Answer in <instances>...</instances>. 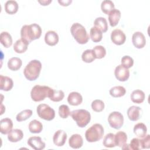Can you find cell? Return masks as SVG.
Returning <instances> with one entry per match:
<instances>
[{
	"label": "cell",
	"mask_w": 150,
	"mask_h": 150,
	"mask_svg": "<svg viewBox=\"0 0 150 150\" xmlns=\"http://www.w3.org/2000/svg\"><path fill=\"white\" fill-rule=\"evenodd\" d=\"M64 97V92L61 90H53V91L51 96L49 97V99L54 102H59L62 101Z\"/></svg>",
	"instance_id": "cell-38"
},
{
	"label": "cell",
	"mask_w": 150,
	"mask_h": 150,
	"mask_svg": "<svg viewBox=\"0 0 150 150\" xmlns=\"http://www.w3.org/2000/svg\"><path fill=\"white\" fill-rule=\"evenodd\" d=\"M41 69V62L38 60H32L25 67L23 74L27 80L34 81L39 77Z\"/></svg>",
	"instance_id": "cell-2"
},
{
	"label": "cell",
	"mask_w": 150,
	"mask_h": 150,
	"mask_svg": "<svg viewBox=\"0 0 150 150\" xmlns=\"http://www.w3.org/2000/svg\"><path fill=\"white\" fill-rule=\"evenodd\" d=\"M141 108L138 106L132 105L129 107L127 110L128 118L132 121H136L139 120L141 115Z\"/></svg>",
	"instance_id": "cell-17"
},
{
	"label": "cell",
	"mask_w": 150,
	"mask_h": 150,
	"mask_svg": "<svg viewBox=\"0 0 150 150\" xmlns=\"http://www.w3.org/2000/svg\"><path fill=\"white\" fill-rule=\"evenodd\" d=\"M92 50L94 52L96 59H102L104 57L106 54V50L105 47L101 45L96 46Z\"/></svg>",
	"instance_id": "cell-37"
},
{
	"label": "cell",
	"mask_w": 150,
	"mask_h": 150,
	"mask_svg": "<svg viewBox=\"0 0 150 150\" xmlns=\"http://www.w3.org/2000/svg\"><path fill=\"white\" fill-rule=\"evenodd\" d=\"M1 44L6 48L9 47L12 44V38L8 32H2L0 35Z\"/></svg>",
	"instance_id": "cell-31"
},
{
	"label": "cell",
	"mask_w": 150,
	"mask_h": 150,
	"mask_svg": "<svg viewBox=\"0 0 150 150\" xmlns=\"http://www.w3.org/2000/svg\"><path fill=\"white\" fill-rule=\"evenodd\" d=\"M67 101L69 104L74 106L80 105L83 101L82 96L78 92L70 93L67 97Z\"/></svg>",
	"instance_id": "cell-21"
},
{
	"label": "cell",
	"mask_w": 150,
	"mask_h": 150,
	"mask_svg": "<svg viewBox=\"0 0 150 150\" xmlns=\"http://www.w3.org/2000/svg\"><path fill=\"white\" fill-rule=\"evenodd\" d=\"M81 59L86 63L93 62L96 59L93 50L92 49H87L84 51L81 54Z\"/></svg>",
	"instance_id": "cell-34"
},
{
	"label": "cell",
	"mask_w": 150,
	"mask_h": 150,
	"mask_svg": "<svg viewBox=\"0 0 150 150\" xmlns=\"http://www.w3.org/2000/svg\"><path fill=\"white\" fill-rule=\"evenodd\" d=\"M42 34V29L37 23L23 25L21 30V38L28 43L39 39Z\"/></svg>",
	"instance_id": "cell-1"
},
{
	"label": "cell",
	"mask_w": 150,
	"mask_h": 150,
	"mask_svg": "<svg viewBox=\"0 0 150 150\" xmlns=\"http://www.w3.org/2000/svg\"><path fill=\"white\" fill-rule=\"evenodd\" d=\"M13 127L12 121L9 118H5L0 121L1 132L2 134H8Z\"/></svg>",
	"instance_id": "cell-18"
},
{
	"label": "cell",
	"mask_w": 150,
	"mask_h": 150,
	"mask_svg": "<svg viewBox=\"0 0 150 150\" xmlns=\"http://www.w3.org/2000/svg\"><path fill=\"white\" fill-rule=\"evenodd\" d=\"M122 149H130V147H129V144H124L122 147Z\"/></svg>",
	"instance_id": "cell-46"
},
{
	"label": "cell",
	"mask_w": 150,
	"mask_h": 150,
	"mask_svg": "<svg viewBox=\"0 0 150 150\" xmlns=\"http://www.w3.org/2000/svg\"><path fill=\"white\" fill-rule=\"evenodd\" d=\"M28 43L25 39L21 38L16 41L13 45V50L17 53H23L25 52L28 49Z\"/></svg>",
	"instance_id": "cell-20"
},
{
	"label": "cell",
	"mask_w": 150,
	"mask_h": 150,
	"mask_svg": "<svg viewBox=\"0 0 150 150\" xmlns=\"http://www.w3.org/2000/svg\"><path fill=\"white\" fill-rule=\"evenodd\" d=\"M59 115L62 118H67L70 115L69 107L65 104H62L59 107Z\"/></svg>",
	"instance_id": "cell-40"
},
{
	"label": "cell",
	"mask_w": 150,
	"mask_h": 150,
	"mask_svg": "<svg viewBox=\"0 0 150 150\" xmlns=\"http://www.w3.org/2000/svg\"><path fill=\"white\" fill-rule=\"evenodd\" d=\"M130 149H133V150H139V149H142V145H141V139H138L137 138H133L130 144H129Z\"/></svg>",
	"instance_id": "cell-42"
},
{
	"label": "cell",
	"mask_w": 150,
	"mask_h": 150,
	"mask_svg": "<svg viewBox=\"0 0 150 150\" xmlns=\"http://www.w3.org/2000/svg\"><path fill=\"white\" fill-rule=\"evenodd\" d=\"M101 9L103 12L108 15V13L114 9V4L110 0H104L101 2Z\"/></svg>",
	"instance_id": "cell-35"
},
{
	"label": "cell",
	"mask_w": 150,
	"mask_h": 150,
	"mask_svg": "<svg viewBox=\"0 0 150 150\" xmlns=\"http://www.w3.org/2000/svg\"><path fill=\"white\" fill-rule=\"evenodd\" d=\"M103 144L106 148L115 147V144L114 140V134L112 133L107 134L103 139Z\"/></svg>",
	"instance_id": "cell-33"
},
{
	"label": "cell",
	"mask_w": 150,
	"mask_h": 150,
	"mask_svg": "<svg viewBox=\"0 0 150 150\" xmlns=\"http://www.w3.org/2000/svg\"><path fill=\"white\" fill-rule=\"evenodd\" d=\"M70 115L80 128L86 127L91 120L90 113L84 109L73 110L70 112Z\"/></svg>",
	"instance_id": "cell-6"
},
{
	"label": "cell",
	"mask_w": 150,
	"mask_h": 150,
	"mask_svg": "<svg viewBox=\"0 0 150 150\" xmlns=\"http://www.w3.org/2000/svg\"><path fill=\"white\" fill-rule=\"evenodd\" d=\"M126 93V90L123 86H117L112 87L110 90V94L113 97H121Z\"/></svg>",
	"instance_id": "cell-32"
},
{
	"label": "cell",
	"mask_w": 150,
	"mask_h": 150,
	"mask_svg": "<svg viewBox=\"0 0 150 150\" xmlns=\"http://www.w3.org/2000/svg\"><path fill=\"white\" fill-rule=\"evenodd\" d=\"M18 4L16 1L13 0L7 1L5 4V10L6 13L10 15L14 14L18 10Z\"/></svg>",
	"instance_id": "cell-26"
},
{
	"label": "cell",
	"mask_w": 150,
	"mask_h": 150,
	"mask_svg": "<svg viewBox=\"0 0 150 150\" xmlns=\"http://www.w3.org/2000/svg\"><path fill=\"white\" fill-rule=\"evenodd\" d=\"M121 64H122L123 66H124L127 69H129L132 67L134 64L133 59L129 56H127V55L124 56L121 58Z\"/></svg>",
	"instance_id": "cell-41"
},
{
	"label": "cell",
	"mask_w": 150,
	"mask_h": 150,
	"mask_svg": "<svg viewBox=\"0 0 150 150\" xmlns=\"http://www.w3.org/2000/svg\"><path fill=\"white\" fill-rule=\"evenodd\" d=\"M121 15V14L120 10L115 8L108 13V21L111 26L114 27L118 23Z\"/></svg>",
	"instance_id": "cell-22"
},
{
	"label": "cell",
	"mask_w": 150,
	"mask_h": 150,
	"mask_svg": "<svg viewBox=\"0 0 150 150\" xmlns=\"http://www.w3.org/2000/svg\"><path fill=\"white\" fill-rule=\"evenodd\" d=\"M127 135L123 131H118L114 135V140L115 146L122 147L126 144L127 141Z\"/></svg>",
	"instance_id": "cell-25"
},
{
	"label": "cell",
	"mask_w": 150,
	"mask_h": 150,
	"mask_svg": "<svg viewBox=\"0 0 150 150\" xmlns=\"http://www.w3.org/2000/svg\"><path fill=\"white\" fill-rule=\"evenodd\" d=\"M130 97L133 103L141 104L144 101L145 95L143 91L141 90H135L131 94Z\"/></svg>",
	"instance_id": "cell-23"
},
{
	"label": "cell",
	"mask_w": 150,
	"mask_h": 150,
	"mask_svg": "<svg viewBox=\"0 0 150 150\" xmlns=\"http://www.w3.org/2000/svg\"><path fill=\"white\" fill-rule=\"evenodd\" d=\"M132 42L134 46L138 49H142L146 45L145 37L141 32H135L133 33Z\"/></svg>",
	"instance_id": "cell-11"
},
{
	"label": "cell",
	"mask_w": 150,
	"mask_h": 150,
	"mask_svg": "<svg viewBox=\"0 0 150 150\" xmlns=\"http://www.w3.org/2000/svg\"><path fill=\"white\" fill-rule=\"evenodd\" d=\"M134 132L139 138L145 137L147 132L146 125L142 122H139L135 124L134 127Z\"/></svg>",
	"instance_id": "cell-24"
},
{
	"label": "cell",
	"mask_w": 150,
	"mask_h": 150,
	"mask_svg": "<svg viewBox=\"0 0 150 150\" xmlns=\"http://www.w3.org/2000/svg\"><path fill=\"white\" fill-rule=\"evenodd\" d=\"M38 2L40 3L42 5H44V6H46V5H48L50 3L52 2V1L51 0H42V1H38Z\"/></svg>",
	"instance_id": "cell-45"
},
{
	"label": "cell",
	"mask_w": 150,
	"mask_h": 150,
	"mask_svg": "<svg viewBox=\"0 0 150 150\" xmlns=\"http://www.w3.org/2000/svg\"><path fill=\"white\" fill-rule=\"evenodd\" d=\"M90 38L94 42H99L103 38V32L96 26H93L90 29Z\"/></svg>",
	"instance_id": "cell-30"
},
{
	"label": "cell",
	"mask_w": 150,
	"mask_h": 150,
	"mask_svg": "<svg viewBox=\"0 0 150 150\" xmlns=\"http://www.w3.org/2000/svg\"><path fill=\"white\" fill-rule=\"evenodd\" d=\"M45 41L49 46H54L59 42V36L56 32L49 30L45 34Z\"/></svg>",
	"instance_id": "cell-16"
},
{
	"label": "cell",
	"mask_w": 150,
	"mask_h": 150,
	"mask_svg": "<svg viewBox=\"0 0 150 150\" xmlns=\"http://www.w3.org/2000/svg\"><path fill=\"white\" fill-rule=\"evenodd\" d=\"M53 91V89L48 86L36 85L30 91V96L32 100L39 102L44 100L46 97L49 98Z\"/></svg>",
	"instance_id": "cell-3"
},
{
	"label": "cell",
	"mask_w": 150,
	"mask_h": 150,
	"mask_svg": "<svg viewBox=\"0 0 150 150\" xmlns=\"http://www.w3.org/2000/svg\"><path fill=\"white\" fill-rule=\"evenodd\" d=\"M22 64V60L17 57H13L9 59L8 62V67L12 71L19 70Z\"/></svg>",
	"instance_id": "cell-27"
},
{
	"label": "cell",
	"mask_w": 150,
	"mask_h": 150,
	"mask_svg": "<svg viewBox=\"0 0 150 150\" xmlns=\"http://www.w3.org/2000/svg\"><path fill=\"white\" fill-rule=\"evenodd\" d=\"M104 133V129L100 124H94L88 128L85 132L86 140L89 142H97L100 140Z\"/></svg>",
	"instance_id": "cell-5"
},
{
	"label": "cell",
	"mask_w": 150,
	"mask_h": 150,
	"mask_svg": "<svg viewBox=\"0 0 150 150\" xmlns=\"http://www.w3.org/2000/svg\"><path fill=\"white\" fill-rule=\"evenodd\" d=\"M92 110L96 112H101L104 108V103L101 100H95L91 103Z\"/></svg>",
	"instance_id": "cell-39"
},
{
	"label": "cell",
	"mask_w": 150,
	"mask_h": 150,
	"mask_svg": "<svg viewBox=\"0 0 150 150\" xmlns=\"http://www.w3.org/2000/svg\"><path fill=\"white\" fill-rule=\"evenodd\" d=\"M13 86V82L11 78L3 75L0 76V88L1 90L8 91Z\"/></svg>",
	"instance_id": "cell-15"
},
{
	"label": "cell",
	"mask_w": 150,
	"mask_h": 150,
	"mask_svg": "<svg viewBox=\"0 0 150 150\" xmlns=\"http://www.w3.org/2000/svg\"><path fill=\"white\" fill-rule=\"evenodd\" d=\"M114 75L118 80L125 81L129 77V71L128 69L125 67L122 64H120L115 67Z\"/></svg>",
	"instance_id": "cell-9"
},
{
	"label": "cell",
	"mask_w": 150,
	"mask_h": 150,
	"mask_svg": "<svg viewBox=\"0 0 150 150\" xmlns=\"http://www.w3.org/2000/svg\"><path fill=\"white\" fill-rule=\"evenodd\" d=\"M23 138V133L20 129H12L8 134V139L11 142H17Z\"/></svg>",
	"instance_id": "cell-19"
},
{
	"label": "cell",
	"mask_w": 150,
	"mask_h": 150,
	"mask_svg": "<svg viewBox=\"0 0 150 150\" xmlns=\"http://www.w3.org/2000/svg\"><path fill=\"white\" fill-rule=\"evenodd\" d=\"M142 149H148L150 147V135H146L145 137L141 139Z\"/></svg>",
	"instance_id": "cell-43"
},
{
	"label": "cell",
	"mask_w": 150,
	"mask_h": 150,
	"mask_svg": "<svg viewBox=\"0 0 150 150\" xmlns=\"http://www.w3.org/2000/svg\"><path fill=\"white\" fill-rule=\"evenodd\" d=\"M108 122L111 127L118 129L124 124V117L122 114L118 111L111 112L108 117Z\"/></svg>",
	"instance_id": "cell-8"
},
{
	"label": "cell",
	"mask_w": 150,
	"mask_h": 150,
	"mask_svg": "<svg viewBox=\"0 0 150 150\" xmlns=\"http://www.w3.org/2000/svg\"><path fill=\"white\" fill-rule=\"evenodd\" d=\"M32 111L29 109L24 110L20 112H19L16 117V119L18 121L21 122L23 121H25L27 119L29 118L32 115Z\"/></svg>",
	"instance_id": "cell-36"
},
{
	"label": "cell",
	"mask_w": 150,
	"mask_h": 150,
	"mask_svg": "<svg viewBox=\"0 0 150 150\" xmlns=\"http://www.w3.org/2000/svg\"><path fill=\"white\" fill-rule=\"evenodd\" d=\"M27 144L31 148L35 150H42L45 148V143L40 137L34 136L30 137L27 141Z\"/></svg>",
	"instance_id": "cell-12"
},
{
	"label": "cell",
	"mask_w": 150,
	"mask_h": 150,
	"mask_svg": "<svg viewBox=\"0 0 150 150\" xmlns=\"http://www.w3.org/2000/svg\"><path fill=\"white\" fill-rule=\"evenodd\" d=\"M94 26L98 28L102 32H106L108 30V23L107 20L103 17L97 18L94 22Z\"/></svg>",
	"instance_id": "cell-29"
},
{
	"label": "cell",
	"mask_w": 150,
	"mask_h": 150,
	"mask_svg": "<svg viewBox=\"0 0 150 150\" xmlns=\"http://www.w3.org/2000/svg\"><path fill=\"white\" fill-rule=\"evenodd\" d=\"M111 41L117 45H121L126 40V36L124 32L119 29L113 30L111 33Z\"/></svg>",
	"instance_id": "cell-10"
},
{
	"label": "cell",
	"mask_w": 150,
	"mask_h": 150,
	"mask_svg": "<svg viewBox=\"0 0 150 150\" xmlns=\"http://www.w3.org/2000/svg\"><path fill=\"white\" fill-rule=\"evenodd\" d=\"M69 144L73 149H79L83 146V139L82 137L78 134H73L69 139Z\"/></svg>",
	"instance_id": "cell-14"
},
{
	"label": "cell",
	"mask_w": 150,
	"mask_h": 150,
	"mask_svg": "<svg viewBox=\"0 0 150 150\" xmlns=\"http://www.w3.org/2000/svg\"><path fill=\"white\" fill-rule=\"evenodd\" d=\"M29 130L31 133L38 134L40 133L43 129L42 124L38 120H32L29 124Z\"/></svg>",
	"instance_id": "cell-28"
},
{
	"label": "cell",
	"mask_w": 150,
	"mask_h": 150,
	"mask_svg": "<svg viewBox=\"0 0 150 150\" xmlns=\"http://www.w3.org/2000/svg\"><path fill=\"white\" fill-rule=\"evenodd\" d=\"M70 32L74 39L79 44H86L89 40V35L85 28L79 23H74L71 25Z\"/></svg>",
	"instance_id": "cell-4"
},
{
	"label": "cell",
	"mask_w": 150,
	"mask_h": 150,
	"mask_svg": "<svg viewBox=\"0 0 150 150\" xmlns=\"http://www.w3.org/2000/svg\"><path fill=\"white\" fill-rule=\"evenodd\" d=\"M67 139L66 132L62 129L57 131L53 135V141L55 145L57 146H62L66 142Z\"/></svg>",
	"instance_id": "cell-13"
},
{
	"label": "cell",
	"mask_w": 150,
	"mask_h": 150,
	"mask_svg": "<svg viewBox=\"0 0 150 150\" xmlns=\"http://www.w3.org/2000/svg\"><path fill=\"white\" fill-rule=\"evenodd\" d=\"M58 2L62 6H68L69 5L71 2L72 1L71 0H59Z\"/></svg>",
	"instance_id": "cell-44"
},
{
	"label": "cell",
	"mask_w": 150,
	"mask_h": 150,
	"mask_svg": "<svg viewBox=\"0 0 150 150\" xmlns=\"http://www.w3.org/2000/svg\"><path fill=\"white\" fill-rule=\"evenodd\" d=\"M38 116L45 120L51 121L55 117V111L49 105L46 104H39L36 108Z\"/></svg>",
	"instance_id": "cell-7"
}]
</instances>
